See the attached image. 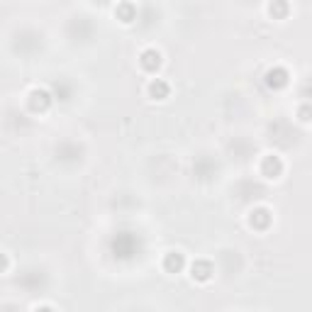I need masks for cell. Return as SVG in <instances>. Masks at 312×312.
Segmentation results:
<instances>
[{
  "label": "cell",
  "instance_id": "obj_3",
  "mask_svg": "<svg viewBox=\"0 0 312 312\" xmlns=\"http://www.w3.org/2000/svg\"><path fill=\"white\" fill-rule=\"evenodd\" d=\"M49 102H51V98H49L46 90H32L30 93V105H32L34 110H46Z\"/></svg>",
  "mask_w": 312,
  "mask_h": 312
},
{
  "label": "cell",
  "instance_id": "obj_7",
  "mask_svg": "<svg viewBox=\"0 0 312 312\" xmlns=\"http://www.w3.org/2000/svg\"><path fill=\"white\" fill-rule=\"evenodd\" d=\"M149 95H151V98H156V100H164V98H168V83H164L161 78L151 81V86H149Z\"/></svg>",
  "mask_w": 312,
  "mask_h": 312
},
{
  "label": "cell",
  "instance_id": "obj_5",
  "mask_svg": "<svg viewBox=\"0 0 312 312\" xmlns=\"http://www.w3.org/2000/svg\"><path fill=\"white\" fill-rule=\"evenodd\" d=\"M183 254H178V251H171L166 258H164V266H166L168 273H178L180 268H183Z\"/></svg>",
  "mask_w": 312,
  "mask_h": 312
},
{
  "label": "cell",
  "instance_id": "obj_8",
  "mask_svg": "<svg viewBox=\"0 0 312 312\" xmlns=\"http://www.w3.org/2000/svg\"><path fill=\"white\" fill-rule=\"evenodd\" d=\"M268 222H271V215H268V210H254V212H251V227L266 229Z\"/></svg>",
  "mask_w": 312,
  "mask_h": 312
},
{
  "label": "cell",
  "instance_id": "obj_2",
  "mask_svg": "<svg viewBox=\"0 0 312 312\" xmlns=\"http://www.w3.org/2000/svg\"><path fill=\"white\" fill-rule=\"evenodd\" d=\"M266 83L271 88H283L288 83V71L285 68H271L266 73Z\"/></svg>",
  "mask_w": 312,
  "mask_h": 312
},
{
  "label": "cell",
  "instance_id": "obj_4",
  "mask_svg": "<svg viewBox=\"0 0 312 312\" xmlns=\"http://www.w3.org/2000/svg\"><path fill=\"white\" fill-rule=\"evenodd\" d=\"M142 66L146 71H156V68L161 66V54L156 49H146L144 54H142Z\"/></svg>",
  "mask_w": 312,
  "mask_h": 312
},
{
  "label": "cell",
  "instance_id": "obj_11",
  "mask_svg": "<svg viewBox=\"0 0 312 312\" xmlns=\"http://www.w3.org/2000/svg\"><path fill=\"white\" fill-rule=\"evenodd\" d=\"M34 312H51V307H37Z\"/></svg>",
  "mask_w": 312,
  "mask_h": 312
},
{
  "label": "cell",
  "instance_id": "obj_6",
  "mask_svg": "<svg viewBox=\"0 0 312 312\" xmlns=\"http://www.w3.org/2000/svg\"><path fill=\"white\" fill-rule=\"evenodd\" d=\"M212 276V266L207 261H195L193 264V278L195 280H210Z\"/></svg>",
  "mask_w": 312,
  "mask_h": 312
},
{
  "label": "cell",
  "instance_id": "obj_1",
  "mask_svg": "<svg viewBox=\"0 0 312 312\" xmlns=\"http://www.w3.org/2000/svg\"><path fill=\"white\" fill-rule=\"evenodd\" d=\"M261 171H264V176H268V178H276V176H280V171H283V164H280L278 156H266L264 164H261Z\"/></svg>",
  "mask_w": 312,
  "mask_h": 312
},
{
  "label": "cell",
  "instance_id": "obj_10",
  "mask_svg": "<svg viewBox=\"0 0 312 312\" xmlns=\"http://www.w3.org/2000/svg\"><path fill=\"white\" fill-rule=\"evenodd\" d=\"M300 117H302V120H312V108H302Z\"/></svg>",
  "mask_w": 312,
  "mask_h": 312
},
{
  "label": "cell",
  "instance_id": "obj_9",
  "mask_svg": "<svg viewBox=\"0 0 312 312\" xmlns=\"http://www.w3.org/2000/svg\"><path fill=\"white\" fill-rule=\"evenodd\" d=\"M117 15L122 17V22H129L134 17V8L132 5H120V8H117Z\"/></svg>",
  "mask_w": 312,
  "mask_h": 312
}]
</instances>
